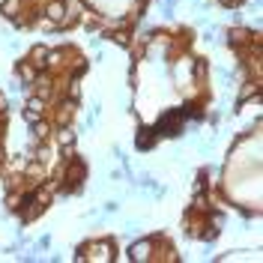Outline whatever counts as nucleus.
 Returning <instances> with one entry per match:
<instances>
[{
	"label": "nucleus",
	"instance_id": "nucleus-3",
	"mask_svg": "<svg viewBox=\"0 0 263 263\" xmlns=\"http://www.w3.org/2000/svg\"><path fill=\"white\" fill-rule=\"evenodd\" d=\"M153 254H156V239L149 242V239H141V242H135L129 248V260H153Z\"/></svg>",
	"mask_w": 263,
	"mask_h": 263
},
{
	"label": "nucleus",
	"instance_id": "nucleus-17",
	"mask_svg": "<svg viewBox=\"0 0 263 263\" xmlns=\"http://www.w3.org/2000/svg\"><path fill=\"white\" fill-rule=\"evenodd\" d=\"M218 3H221V6H228V9H236V6H242L246 0H218Z\"/></svg>",
	"mask_w": 263,
	"mask_h": 263
},
{
	"label": "nucleus",
	"instance_id": "nucleus-15",
	"mask_svg": "<svg viewBox=\"0 0 263 263\" xmlns=\"http://www.w3.org/2000/svg\"><path fill=\"white\" fill-rule=\"evenodd\" d=\"M111 42H117V45H126V42H129V33H126V30L111 33Z\"/></svg>",
	"mask_w": 263,
	"mask_h": 263
},
{
	"label": "nucleus",
	"instance_id": "nucleus-7",
	"mask_svg": "<svg viewBox=\"0 0 263 263\" xmlns=\"http://www.w3.org/2000/svg\"><path fill=\"white\" fill-rule=\"evenodd\" d=\"M66 57H69V48H48V57H45V69L57 72L66 66Z\"/></svg>",
	"mask_w": 263,
	"mask_h": 263
},
{
	"label": "nucleus",
	"instance_id": "nucleus-2",
	"mask_svg": "<svg viewBox=\"0 0 263 263\" xmlns=\"http://www.w3.org/2000/svg\"><path fill=\"white\" fill-rule=\"evenodd\" d=\"M54 141L60 144L63 156H72V149H75V144H78V135H75V129H72V126H57Z\"/></svg>",
	"mask_w": 263,
	"mask_h": 263
},
{
	"label": "nucleus",
	"instance_id": "nucleus-10",
	"mask_svg": "<svg viewBox=\"0 0 263 263\" xmlns=\"http://www.w3.org/2000/svg\"><path fill=\"white\" fill-rule=\"evenodd\" d=\"M45 57H48V45H33L30 54H27V60H30L36 69H45Z\"/></svg>",
	"mask_w": 263,
	"mask_h": 263
},
{
	"label": "nucleus",
	"instance_id": "nucleus-6",
	"mask_svg": "<svg viewBox=\"0 0 263 263\" xmlns=\"http://www.w3.org/2000/svg\"><path fill=\"white\" fill-rule=\"evenodd\" d=\"M63 15H66V3L63 0H48V3H45V21H51L54 27L63 21Z\"/></svg>",
	"mask_w": 263,
	"mask_h": 263
},
{
	"label": "nucleus",
	"instance_id": "nucleus-16",
	"mask_svg": "<svg viewBox=\"0 0 263 263\" xmlns=\"http://www.w3.org/2000/svg\"><path fill=\"white\" fill-rule=\"evenodd\" d=\"M21 117H24V123H36L42 114H36V111H27V108H24V114H21Z\"/></svg>",
	"mask_w": 263,
	"mask_h": 263
},
{
	"label": "nucleus",
	"instance_id": "nucleus-13",
	"mask_svg": "<svg viewBox=\"0 0 263 263\" xmlns=\"http://www.w3.org/2000/svg\"><path fill=\"white\" fill-rule=\"evenodd\" d=\"M206 75H210V66H206V60H200V57H197V60H192V78H200V81H203Z\"/></svg>",
	"mask_w": 263,
	"mask_h": 263
},
{
	"label": "nucleus",
	"instance_id": "nucleus-4",
	"mask_svg": "<svg viewBox=\"0 0 263 263\" xmlns=\"http://www.w3.org/2000/svg\"><path fill=\"white\" fill-rule=\"evenodd\" d=\"M75 111H78V102L75 99H66L60 102V108H57V126H72V120H75Z\"/></svg>",
	"mask_w": 263,
	"mask_h": 263
},
{
	"label": "nucleus",
	"instance_id": "nucleus-18",
	"mask_svg": "<svg viewBox=\"0 0 263 263\" xmlns=\"http://www.w3.org/2000/svg\"><path fill=\"white\" fill-rule=\"evenodd\" d=\"M3 3H6V0H0V6H3Z\"/></svg>",
	"mask_w": 263,
	"mask_h": 263
},
{
	"label": "nucleus",
	"instance_id": "nucleus-9",
	"mask_svg": "<svg viewBox=\"0 0 263 263\" xmlns=\"http://www.w3.org/2000/svg\"><path fill=\"white\" fill-rule=\"evenodd\" d=\"M257 90H260V81H246V84H242V93H239V102H236V108H242L246 102L257 99Z\"/></svg>",
	"mask_w": 263,
	"mask_h": 263
},
{
	"label": "nucleus",
	"instance_id": "nucleus-5",
	"mask_svg": "<svg viewBox=\"0 0 263 263\" xmlns=\"http://www.w3.org/2000/svg\"><path fill=\"white\" fill-rule=\"evenodd\" d=\"M15 75H18V81L24 84V87H30L33 81H36V75H39V69L24 57V60H18V66H15Z\"/></svg>",
	"mask_w": 263,
	"mask_h": 263
},
{
	"label": "nucleus",
	"instance_id": "nucleus-14",
	"mask_svg": "<svg viewBox=\"0 0 263 263\" xmlns=\"http://www.w3.org/2000/svg\"><path fill=\"white\" fill-rule=\"evenodd\" d=\"M30 126H33V135H36V141H45V138H48V123H45L42 117H39L36 123H30Z\"/></svg>",
	"mask_w": 263,
	"mask_h": 263
},
{
	"label": "nucleus",
	"instance_id": "nucleus-12",
	"mask_svg": "<svg viewBox=\"0 0 263 263\" xmlns=\"http://www.w3.org/2000/svg\"><path fill=\"white\" fill-rule=\"evenodd\" d=\"M18 12H21V0H6L0 6V15L9 18V21H18Z\"/></svg>",
	"mask_w": 263,
	"mask_h": 263
},
{
	"label": "nucleus",
	"instance_id": "nucleus-11",
	"mask_svg": "<svg viewBox=\"0 0 263 263\" xmlns=\"http://www.w3.org/2000/svg\"><path fill=\"white\" fill-rule=\"evenodd\" d=\"M228 36H230V45H233V48H242V45H248V39H251V33H248L246 27H233Z\"/></svg>",
	"mask_w": 263,
	"mask_h": 263
},
{
	"label": "nucleus",
	"instance_id": "nucleus-8",
	"mask_svg": "<svg viewBox=\"0 0 263 263\" xmlns=\"http://www.w3.org/2000/svg\"><path fill=\"white\" fill-rule=\"evenodd\" d=\"M30 159L42 162L45 167H51V164L57 162V159H54V147H51V144H45V141H39V147L33 149V156H30Z\"/></svg>",
	"mask_w": 263,
	"mask_h": 263
},
{
	"label": "nucleus",
	"instance_id": "nucleus-1",
	"mask_svg": "<svg viewBox=\"0 0 263 263\" xmlns=\"http://www.w3.org/2000/svg\"><path fill=\"white\" fill-rule=\"evenodd\" d=\"M87 180V164L81 156L75 159H66V174L60 177V182H66L63 192H81V182Z\"/></svg>",
	"mask_w": 263,
	"mask_h": 263
}]
</instances>
